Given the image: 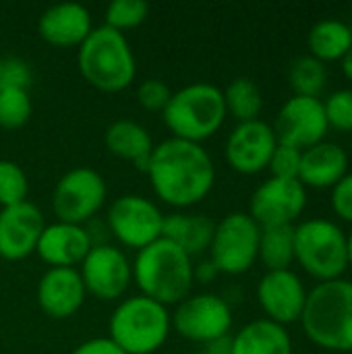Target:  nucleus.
Listing matches in <instances>:
<instances>
[{
	"instance_id": "nucleus-34",
	"label": "nucleus",
	"mask_w": 352,
	"mask_h": 354,
	"mask_svg": "<svg viewBox=\"0 0 352 354\" xmlns=\"http://www.w3.org/2000/svg\"><path fill=\"white\" fill-rule=\"evenodd\" d=\"M170 97H172V91L162 79H145L137 87V100L147 112H164Z\"/></svg>"
},
{
	"instance_id": "nucleus-38",
	"label": "nucleus",
	"mask_w": 352,
	"mask_h": 354,
	"mask_svg": "<svg viewBox=\"0 0 352 354\" xmlns=\"http://www.w3.org/2000/svg\"><path fill=\"white\" fill-rule=\"evenodd\" d=\"M218 268L210 261V259H203L199 266H193V280H199L203 284H210L218 278Z\"/></svg>"
},
{
	"instance_id": "nucleus-33",
	"label": "nucleus",
	"mask_w": 352,
	"mask_h": 354,
	"mask_svg": "<svg viewBox=\"0 0 352 354\" xmlns=\"http://www.w3.org/2000/svg\"><path fill=\"white\" fill-rule=\"evenodd\" d=\"M301 156H303L301 149L278 143L276 149H274V153H272V160L268 164L272 176L274 178H299Z\"/></svg>"
},
{
	"instance_id": "nucleus-31",
	"label": "nucleus",
	"mask_w": 352,
	"mask_h": 354,
	"mask_svg": "<svg viewBox=\"0 0 352 354\" xmlns=\"http://www.w3.org/2000/svg\"><path fill=\"white\" fill-rule=\"evenodd\" d=\"M149 15V4L143 0H112L106 8V25L124 31L141 25Z\"/></svg>"
},
{
	"instance_id": "nucleus-17",
	"label": "nucleus",
	"mask_w": 352,
	"mask_h": 354,
	"mask_svg": "<svg viewBox=\"0 0 352 354\" xmlns=\"http://www.w3.org/2000/svg\"><path fill=\"white\" fill-rule=\"evenodd\" d=\"M44 216L39 207L29 201L0 209V257L6 261H21L29 257L44 230Z\"/></svg>"
},
{
	"instance_id": "nucleus-19",
	"label": "nucleus",
	"mask_w": 352,
	"mask_h": 354,
	"mask_svg": "<svg viewBox=\"0 0 352 354\" xmlns=\"http://www.w3.org/2000/svg\"><path fill=\"white\" fill-rule=\"evenodd\" d=\"M91 29V12L79 2L52 4L37 19V31L41 39L58 48H79Z\"/></svg>"
},
{
	"instance_id": "nucleus-26",
	"label": "nucleus",
	"mask_w": 352,
	"mask_h": 354,
	"mask_svg": "<svg viewBox=\"0 0 352 354\" xmlns=\"http://www.w3.org/2000/svg\"><path fill=\"white\" fill-rule=\"evenodd\" d=\"M257 259H261L268 272L290 270L295 261V226L261 228Z\"/></svg>"
},
{
	"instance_id": "nucleus-36",
	"label": "nucleus",
	"mask_w": 352,
	"mask_h": 354,
	"mask_svg": "<svg viewBox=\"0 0 352 354\" xmlns=\"http://www.w3.org/2000/svg\"><path fill=\"white\" fill-rule=\"evenodd\" d=\"M332 209L338 218L352 224V172L332 189Z\"/></svg>"
},
{
	"instance_id": "nucleus-14",
	"label": "nucleus",
	"mask_w": 352,
	"mask_h": 354,
	"mask_svg": "<svg viewBox=\"0 0 352 354\" xmlns=\"http://www.w3.org/2000/svg\"><path fill=\"white\" fill-rule=\"evenodd\" d=\"M79 274L85 290L102 301L120 299L133 280V268L127 255L120 249L102 243H95L89 249L81 261Z\"/></svg>"
},
{
	"instance_id": "nucleus-6",
	"label": "nucleus",
	"mask_w": 352,
	"mask_h": 354,
	"mask_svg": "<svg viewBox=\"0 0 352 354\" xmlns=\"http://www.w3.org/2000/svg\"><path fill=\"white\" fill-rule=\"evenodd\" d=\"M172 322L164 305L137 295L118 303L112 311L110 340L127 354H154L168 340Z\"/></svg>"
},
{
	"instance_id": "nucleus-5",
	"label": "nucleus",
	"mask_w": 352,
	"mask_h": 354,
	"mask_svg": "<svg viewBox=\"0 0 352 354\" xmlns=\"http://www.w3.org/2000/svg\"><path fill=\"white\" fill-rule=\"evenodd\" d=\"M172 137L201 143L216 135L226 120L224 93L214 83H191L172 93L162 112Z\"/></svg>"
},
{
	"instance_id": "nucleus-21",
	"label": "nucleus",
	"mask_w": 352,
	"mask_h": 354,
	"mask_svg": "<svg viewBox=\"0 0 352 354\" xmlns=\"http://www.w3.org/2000/svg\"><path fill=\"white\" fill-rule=\"evenodd\" d=\"M349 174V156L334 141H319L301 156L299 180L307 189H334Z\"/></svg>"
},
{
	"instance_id": "nucleus-13",
	"label": "nucleus",
	"mask_w": 352,
	"mask_h": 354,
	"mask_svg": "<svg viewBox=\"0 0 352 354\" xmlns=\"http://www.w3.org/2000/svg\"><path fill=\"white\" fill-rule=\"evenodd\" d=\"M278 143L290 145L297 149H307L319 141H326V133L330 129L324 100L293 95L284 102L276 116V124L272 127Z\"/></svg>"
},
{
	"instance_id": "nucleus-24",
	"label": "nucleus",
	"mask_w": 352,
	"mask_h": 354,
	"mask_svg": "<svg viewBox=\"0 0 352 354\" xmlns=\"http://www.w3.org/2000/svg\"><path fill=\"white\" fill-rule=\"evenodd\" d=\"M232 354H293V340L284 326L255 319L234 334Z\"/></svg>"
},
{
	"instance_id": "nucleus-2",
	"label": "nucleus",
	"mask_w": 352,
	"mask_h": 354,
	"mask_svg": "<svg viewBox=\"0 0 352 354\" xmlns=\"http://www.w3.org/2000/svg\"><path fill=\"white\" fill-rule=\"evenodd\" d=\"M305 336L330 353H352V282H319L307 292L301 315Z\"/></svg>"
},
{
	"instance_id": "nucleus-40",
	"label": "nucleus",
	"mask_w": 352,
	"mask_h": 354,
	"mask_svg": "<svg viewBox=\"0 0 352 354\" xmlns=\"http://www.w3.org/2000/svg\"><path fill=\"white\" fill-rule=\"evenodd\" d=\"M342 71H344L346 79H351L352 81V48L349 50V54L342 58Z\"/></svg>"
},
{
	"instance_id": "nucleus-16",
	"label": "nucleus",
	"mask_w": 352,
	"mask_h": 354,
	"mask_svg": "<svg viewBox=\"0 0 352 354\" xmlns=\"http://www.w3.org/2000/svg\"><path fill=\"white\" fill-rule=\"evenodd\" d=\"M257 301L270 322L288 326L301 322L307 303V288L293 270H276L268 272L259 280Z\"/></svg>"
},
{
	"instance_id": "nucleus-42",
	"label": "nucleus",
	"mask_w": 352,
	"mask_h": 354,
	"mask_svg": "<svg viewBox=\"0 0 352 354\" xmlns=\"http://www.w3.org/2000/svg\"><path fill=\"white\" fill-rule=\"evenodd\" d=\"M2 62H4V60H2V56H0V71H2Z\"/></svg>"
},
{
	"instance_id": "nucleus-10",
	"label": "nucleus",
	"mask_w": 352,
	"mask_h": 354,
	"mask_svg": "<svg viewBox=\"0 0 352 354\" xmlns=\"http://www.w3.org/2000/svg\"><path fill=\"white\" fill-rule=\"evenodd\" d=\"M170 322L185 340L210 344L228 336L232 328V309L222 297L201 292L183 299L170 315Z\"/></svg>"
},
{
	"instance_id": "nucleus-25",
	"label": "nucleus",
	"mask_w": 352,
	"mask_h": 354,
	"mask_svg": "<svg viewBox=\"0 0 352 354\" xmlns=\"http://www.w3.org/2000/svg\"><path fill=\"white\" fill-rule=\"evenodd\" d=\"M309 52L322 62L342 60L352 48V29L338 19L317 21L307 35Z\"/></svg>"
},
{
	"instance_id": "nucleus-8",
	"label": "nucleus",
	"mask_w": 352,
	"mask_h": 354,
	"mask_svg": "<svg viewBox=\"0 0 352 354\" xmlns=\"http://www.w3.org/2000/svg\"><path fill=\"white\" fill-rule=\"evenodd\" d=\"M259 224L243 212L224 216L214 230L210 243V261L220 274L241 276L249 272L259 253Z\"/></svg>"
},
{
	"instance_id": "nucleus-12",
	"label": "nucleus",
	"mask_w": 352,
	"mask_h": 354,
	"mask_svg": "<svg viewBox=\"0 0 352 354\" xmlns=\"http://www.w3.org/2000/svg\"><path fill=\"white\" fill-rule=\"evenodd\" d=\"M307 205V189L299 178H268L249 201V216L259 228L295 226Z\"/></svg>"
},
{
	"instance_id": "nucleus-32",
	"label": "nucleus",
	"mask_w": 352,
	"mask_h": 354,
	"mask_svg": "<svg viewBox=\"0 0 352 354\" xmlns=\"http://www.w3.org/2000/svg\"><path fill=\"white\" fill-rule=\"evenodd\" d=\"M328 124L342 131L352 133V89H338L330 93L324 102Z\"/></svg>"
},
{
	"instance_id": "nucleus-41",
	"label": "nucleus",
	"mask_w": 352,
	"mask_h": 354,
	"mask_svg": "<svg viewBox=\"0 0 352 354\" xmlns=\"http://www.w3.org/2000/svg\"><path fill=\"white\" fill-rule=\"evenodd\" d=\"M346 249H349V268H352V232L346 234Z\"/></svg>"
},
{
	"instance_id": "nucleus-1",
	"label": "nucleus",
	"mask_w": 352,
	"mask_h": 354,
	"mask_svg": "<svg viewBox=\"0 0 352 354\" xmlns=\"http://www.w3.org/2000/svg\"><path fill=\"white\" fill-rule=\"evenodd\" d=\"M145 174L154 193L172 207L197 205L216 183V166L207 149L176 137L154 145Z\"/></svg>"
},
{
	"instance_id": "nucleus-23",
	"label": "nucleus",
	"mask_w": 352,
	"mask_h": 354,
	"mask_svg": "<svg viewBox=\"0 0 352 354\" xmlns=\"http://www.w3.org/2000/svg\"><path fill=\"white\" fill-rule=\"evenodd\" d=\"M216 222L205 214H172L164 216L162 239L174 243L191 259L210 249Z\"/></svg>"
},
{
	"instance_id": "nucleus-11",
	"label": "nucleus",
	"mask_w": 352,
	"mask_h": 354,
	"mask_svg": "<svg viewBox=\"0 0 352 354\" xmlns=\"http://www.w3.org/2000/svg\"><path fill=\"white\" fill-rule=\"evenodd\" d=\"M106 222L120 245L141 251L162 239L164 214L147 197L122 195L110 205Z\"/></svg>"
},
{
	"instance_id": "nucleus-9",
	"label": "nucleus",
	"mask_w": 352,
	"mask_h": 354,
	"mask_svg": "<svg viewBox=\"0 0 352 354\" xmlns=\"http://www.w3.org/2000/svg\"><path fill=\"white\" fill-rule=\"evenodd\" d=\"M104 176L87 166L73 168L60 176L52 195V209L58 222L83 226L91 220L106 201Z\"/></svg>"
},
{
	"instance_id": "nucleus-43",
	"label": "nucleus",
	"mask_w": 352,
	"mask_h": 354,
	"mask_svg": "<svg viewBox=\"0 0 352 354\" xmlns=\"http://www.w3.org/2000/svg\"><path fill=\"white\" fill-rule=\"evenodd\" d=\"M187 354H203V353H187Z\"/></svg>"
},
{
	"instance_id": "nucleus-3",
	"label": "nucleus",
	"mask_w": 352,
	"mask_h": 354,
	"mask_svg": "<svg viewBox=\"0 0 352 354\" xmlns=\"http://www.w3.org/2000/svg\"><path fill=\"white\" fill-rule=\"evenodd\" d=\"M133 278L143 297L168 307L189 297L193 286V259L166 239L137 251Z\"/></svg>"
},
{
	"instance_id": "nucleus-15",
	"label": "nucleus",
	"mask_w": 352,
	"mask_h": 354,
	"mask_svg": "<svg viewBox=\"0 0 352 354\" xmlns=\"http://www.w3.org/2000/svg\"><path fill=\"white\" fill-rule=\"evenodd\" d=\"M278 145L274 129L263 120L239 122L226 139L224 156L232 170L241 174H257L268 168Z\"/></svg>"
},
{
	"instance_id": "nucleus-29",
	"label": "nucleus",
	"mask_w": 352,
	"mask_h": 354,
	"mask_svg": "<svg viewBox=\"0 0 352 354\" xmlns=\"http://www.w3.org/2000/svg\"><path fill=\"white\" fill-rule=\"evenodd\" d=\"M33 112L29 91L23 89H0V129H21Z\"/></svg>"
},
{
	"instance_id": "nucleus-7",
	"label": "nucleus",
	"mask_w": 352,
	"mask_h": 354,
	"mask_svg": "<svg viewBox=\"0 0 352 354\" xmlns=\"http://www.w3.org/2000/svg\"><path fill=\"white\" fill-rule=\"evenodd\" d=\"M295 261L315 280L330 282L349 270L346 234L326 218H309L295 226Z\"/></svg>"
},
{
	"instance_id": "nucleus-4",
	"label": "nucleus",
	"mask_w": 352,
	"mask_h": 354,
	"mask_svg": "<svg viewBox=\"0 0 352 354\" xmlns=\"http://www.w3.org/2000/svg\"><path fill=\"white\" fill-rule=\"evenodd\" d=\"M77 66L91 87L106 93L127 89L137 75V62L129 39L108 25L93 27L79 46Z\"/></svg>"
},
{
	"instance_id": "nucleus-28",
	"label": "nucleus",
	"mask_w": 352,
	"mask_h": 354,
	"mask_svg": "<svg viewBox=\"0 0 352 354\" xmlns=\"http://www.w3.org/2000/svg\"><path fill=\"white\" fill-rule=\"evenodd\" d=\"M288 83L295 95L305 97H319L328 85V68L326 62L317 60L311 54L299 56L290 62L288 68Z\"/></svg>"
},
{
	"instance_id": "nucleus-20",
	"label": "nucleus",
	"mask_w": 352,
	"mask_h": 354,
	"mask_svg": "<svg viewBox=\"0 0 352 354\" xmlns=\"http://www.w3.org/2000/svg\"><path fill=\"white\" fill-rule=\"evenodd\" d=\"M93 241L83 226L54 222L44 226L41 236L37 241L35 253L50 268H75L81 266Z\"/></svg>"
},
{
	"instance_id": "nucleus-35",
	"label": "nucleus",
	"mask_w": 352,
	"mask_h": 354,
	"mask_svg": "<svg viewBox=\"0 0 352 354\" xmlns=\"http://www.w3.org/2000/svg\"><path fill=\"white\" fill-rule=\"evenodd\" d=\"M31 83V68L21 58H6L0 71V89H23Z\"/></svg>"
},
{
	"instance_id": "nucleus-30",
	"label": "nucleus",
	"mask_w": 352,
	"mask_h": 354,
	"mask_svg": "<svg viewBox=\"0 0 352 354\" xmlns=\"http://www.w3.org/2000/svg\"><path fill=\"white\" fill-rule=\"evenodd\" d=\"M29 183L23 168L12 160H0V205L10 207L27 201Z\"/></svg>"
},
{
	"instance_id": "nucleus-37",
	"label": "nucleus",
	"mask_w": 352,
	"mask_h": 354,
	"mask_svg": "<svg viewBox=\"0 0 352 354\" xmlns=\"http://www.w3.org/2000/svg\"><path fill=\"white\" fill-rule=\"evenodd\" d=\"M71 354H127L120 351L110 338H91L81 342L77 348H73Z\"/></svg>"
},
{
	"instance_id": "nucleus-18",
	"label": "nucleus",
	"mask_w": 352,
	"mask_h": 354,
	"mask_svg": "<svg viewBox=\"0 0 352 354\" xmlns=\"http://www.w3.org/2000/svg\"><path fill=\"white\" fill-rule=\"evenodd\" d=\"M85 295L77 268H50L37 282V305L52 319L73 317L83 307Z\"/></svg>"
},
{
	"instance_id": "nucleus-22",
	"label": "nucleus",
	"mask_w": 352,
	"mask_h": 354,
	"mask_svg": "<svg viewBox=\"0 0 352 354\" xmlns=\"http://www.w3.org/2000/svg\"><path fill=\"white\" fill-rule=\"evenodd\" d=\"M104 143L112 156L135 164L143 172L147 170L154 143H151V135L143 124L127 118L114 120L104 133Z\"/></svg>"
},
{
	"instance_id": "nucleus-27",
	"label": "nucleus",
	"mask_w": 352,
	"mask_h": 354,
	"mask_svg": "<svg viewBox=\"0 0 352 354\" xmlns=\"http://www.w3.org/2000/svg\"><path fill=\"white\" fill-rule=\"evenodd\" d=\"M226 114L234 116L239 122L257 120L263 108V95L259 85L249 77H237L222 91Z\"/></svg>"
},
{
	"instance_id": "nucleus-39",
	"label": "nucleus",
	"mask_w": 352,
	"mask_h": 354,
	"mask_svg": "<svg viewBox=\"0 0 352 354\" xmlns=\"http://www.w3.org/2000/svg\"><path fill=\"white\" fill-rule=\"evenodd\" d=\"M205 346L207 348L203 354H232V336H222Z\"/></svg>"
}]
</instances>
